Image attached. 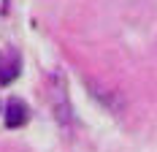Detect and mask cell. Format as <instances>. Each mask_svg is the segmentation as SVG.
Listing matches in <instances>:
<instances>
[{
  "label": "cell",
  "instance_id": "obj_3",
  "mask_svg": "<svg viewBox=\"0 0 157 152\" xmlns=\"http://www.w3.org/2000/svg\"><path fill=\"white\" fill-rule=\"evenodd\" d=\"M27 122V106L22 103V101H8V106H6V125L8 128H22Z\"/></svg>",
  "mask_w": 157,
  "mask_h": 152
},
{
  "label": "cell",
  "instance_id": "obj_2",
  "mask_svg": "<svg viewBox=\"0 0 157 152\" xmlns=\"http://www.w3.org/2000/svg\"><path fill=\"white\" fill-rule=\"evenodd\" d=\"M19 71H22V60L14 49L0 52V84H11L19 76Z\"/></svg>",
  "mask_w": 157,
  "mask_h": 152
},
{
  "label": "cell",
  "instance_id": "obj_1",
  "mask_svg": "<svg viewBox=\"0 0 157 152\" xmlns=\"http://www.w3.org/2000/svg\"><path fill=\"white\" fill-rule=\"evenodd\" d=\"M52 111H54V117L63 122V125L71 122V106H68V95H65L63 76H57V82H54V92H52Z\"/></svg>",
  "mask_w": 157,
  "mask_h": 152
}]
</instances>
